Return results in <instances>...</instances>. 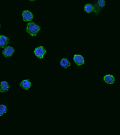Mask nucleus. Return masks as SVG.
I'll list each match as a JSON object with an SVG mask.
<instances>
[{
	"label": "nucleus",
	"instance_id": "1",
	"mask_svg": "<svg viewBox=\"0 0 120 135\" xmlns=\"http://www.w3.org/2000/svg\"><path fill=\"white\" fill-rule=\"evenodd\" d=\"M41 28L36 23L30 22L27 24L26 31L31 36H36L39 32L40 31Z\"/></svg>",
	"mask_w": 120,
	"mask_h": 135
},
{
	"label": "nucleus",
	"instance_id": "2",
	"mask_svg": "<svg viewBox=\"0 0 120 135\" xmlns=\"http://www.w3.org/2000/svg\"><path fill=\"white\" fill-rule=\"evenodd\" d=\"M46 50L42 46H40L36 47L34 51V55L38 58H39V59H43V58H44V56L46 55Z\"/></svg>",
	"mask_w": 120,
	"mask_h": 135
},
{
	"label": "nucleus",
	"instance_id": "3",
	"mask_svg": "<svg viewBox=\"0 0 120 135\" xmlns=\"http://www.w3.org/2000/svg\"><path fill=\"white\" fill-rule=\"evenodd\" d=\"M15 52V50L13 47L12 46H6L4 48L2 54H3L4 56H5L6 58H8L13 55Z\"/></svg>",
	"mask_w": 120,
	"mask_h": 135
},
{
	"label": "nucleus",
	"instance_id": "4",
	"mask_svg": "<svg viewBox=\"0 0 120 135\" xmlns=\"http://www.w3.org/2000/svg\"><path fill=\"white\" fill-rule=\"evenodd\" d=\"M23 21L24 22H29L31 21L33 19V14L29 10H24L22 13Z\"/></svg>",
	"mask_w": 120,
	"mask_h": 135
},
{
	"label": "nucleus",
	"instance_id": "5",
	"mask_svg": "<svg viewBox=\"0 0 120 135\" xmlns=\"http://www.w3.org/2000/svg\"><path fill=\"white\" fill-rule=\"evenodd\" d=\"M73 61L78 66H82V65L85 64V60L84 56L81 55H78V54H75L73 56Z\"/></svg>",
	"mask_w": 120,
	"mask_h": 135
},
{
	"label": "nucleus",
	"instance_id": "6",
	"mask_svg": "<svg viewBox=\"0 0 120 135\" xmlns=\"http://www.w3.org/2000/svg\"><path fill=\"white\" fill-rule=\"evenodd\" d=\"M9 38L7 36H3V35L0 36V47L4 48L6 46H7L9 43Z\"/></svg>",
	"mask_w": 120,
	"mask_h": 135
},
{
	"label": "nucleus",
	"instance_id": "7",
	"mask_svg": "<svg viewBox=\"0 0 120 135\" xmlns=\"http://www.w3.org/2000/svg\"><path fill=\"white\" fill-rule=\"evenodd\" d=\"M20 86L25 90H28L31 87V83L29 79H24L21 82Z\"/></svg>",
	"mask_w": 120,
	"mask_h": 135
},
{
	"label": "nucleus",
	"instance_id": "8",
	"mask_svg": "<svg viewBox=\"0 0 120 135\" xmlns=\"http://www.w3.org/2000/svg\"><path fill=\"white\" fill-rule=\"evenodd\" d=\"M10 86L7 82L2 81L0 83V92L1 93H6L9 90Z\"/></svg>",
	"mask_w": 120,
	"mask_h": 135
},
{
	"label": "nucleus",
	"instance_id": "9",
	"mask_svg": "<svg viewBox=\"0 0 120 135\" xmlns=\"http://www.w3.org/2000/svg\"><path fill=\"white\" fill-rule=\"evenodd\" d=\"M103 80L106 84H113L115 82V78L113 75H107L103 77Z\"/></svg>",
	"mask_w": 120,
	"mask_h": 135
},
{
	"label": "nucleus",
	"instance_id": "10",
	"mask_svg": "<svg viewBox=\"0 0 120 135\" xmlns=\"http://www.w3.org/2000/svg\"><path fill=\"white\" fill-rule=\"evenodd\" d=\"M60 66L64 69H67L71 66V64L67 58H63L60 61Z\"/></svg>",
	"mask_w": 120,
	"mask_h": 135
},
{
	"label": "nucleus",
	"instance_id": "11",
	"mask_svg": "<svg viewBox=\"0 0 120 135\" xmlns=\"http://www.w3.org/2000/svg\"><path fill=\"white\" fill-rule=\"evenodd\" d=\"M84 11L87 13H91L93 12V5L91 4H87L84 7Z\"/></svg>",
	"mask_w": 120,
	"mask_h": 135
},
{
	"label": "nucleus",
	"instance_id": "12",
	"mask_svg": "<svg viewBox=\"0 0 120 135\" xmlns=\"http://www.w3.org/2000/svg\"><path fill=\"white\" fill-rule=\"evenodd\" d=\"M7 112V106L4 104H0V117L3 116V115Z\"/></svg>",
	"mask_w": 120,
	"mask_h": 135
},
{
	"label": "nucleus",
	"instance_id": "13",
	"mask_svg": "<svg viewBox=\"0 0 120 135\" xmlns=\"http://www.w3.org/2000/svg\"><path fill=\"white\" fill-rule=\"evenodd\" d=\"M97 4L99 6L100 8L104 7L106 5L105 0H98Z\"/></svg>",
	"mask_w": 120,
	"mask_h": 135
},
{
	"label": "nucleus",
	"instance_id": "14",
	"mask_svg": "<svg viewBox=\"0 0 120 135\" xmlns=\"http://www.w3.org/2000/svg\"><path fill=\"white\" fill-rule=\"evenodd\" d=\"M100 9H101V8H100L97 4H95L94 6H93V11L95 13H99L100 11Z\"/></svg>",
	"mask_w": 120,
	"mask_h": 135
},
{
	"label": "nucleus",
	"instance_id": "15",
	"mask_svg": "<svg viewBox=\"0 0 120 135\" xmlns=\"http://www.w3.org/2000/svg\"><path fill=\"white\" fill-rule=\"evenodd\" d=\"M30 1H36V0H30Z\"/></svg>",
	"mask_w": 120,
	"mask_h": 135
},
{
	"label": "nucleus",
	"instance_id": "16",
	"mask_svg": "<svg viewBox=\"0 0 120 135\" xmlns=\"http://www.w3.org/2000/svg\"><path fill=\"white\" fill-rule=\"evenodd\" d=\"M0 28H1V25H0Z\"/></svg>",
	"mask_w": 120,
	"mask_h": 135
}]
</instances>
